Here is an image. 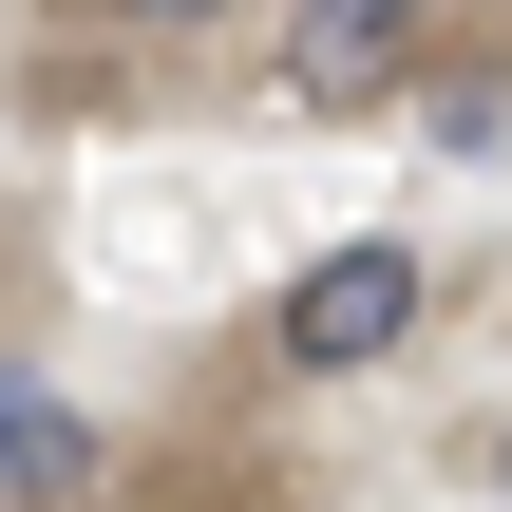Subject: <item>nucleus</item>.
<instances>
[{
  "label": "nucleus",
  "mask_w": 512,
  "mask_h": 512,
  "mask_svg": "<svg viewBox=\"0 0 512 512\" xmlns=\"http://www.w3.org/2000/svg\"><path fill=\"white\" fill-rule=\"evenodd\" d=\"M418 304H437V266L361 228V247H323V266L266 304V361H285V380H361V361H399V342H418Z\"/></svg>",
  "instance_id": "1"
},
{
  "label": "nucleus",
  "mask_w": 512,
  "mask_h": 512,
  "mask_svg": "<svg viewBox=\"0 0 512 512\" xmlns=\"http://www.w3.org/2000/svg\"><path fill=\"white\" fill-rule=\"evenodd\" d=\"M418 95H437V133H456V152H512V57H494V38H475V57H437Z\"/></svg>",
  "instance_id": "4"
},
{
  "label": "nucleus",
  "mask_w": 512,
  "mask_h": 512,
  "mask_svg": "<svg viewBox=\"0 0 512 512\" xmlns=\"http://www.w3.org/2000/svg\"><path fill=\"white\" fill-rule=\"evenodd\" d=\"M114 19H133V38H228L247 0H114Z\"/></svg>",
  "instance_id": "5"
},
{
  "label": "nucleus",
  "mask_w": 512,
  "mask_h": 512,
  "mask_svg": "<svg viewBox=\"0 0 512 512\" xmlns=\"http://www.w3.org/2000/svg\"><path fill=\"white\" fill-rule=\"evenodd\" d=\"M494 475H512V437H494Z\"/></svg>",
  "instance_id": "6"
},
{
  "label": "nucleus",
  "mask_w": 512,
  "mask_h": 512,
  "mask_svg": "<svg viewBox=\"0 0 512 512\" xmlns=\"http://www.w3.org/2000/svg\"><path fill=\"white\" fill-rule=\"evenodd\" d=\"M0 494L38 512V494H95V418L57 399V380H0Z\"/></svg>",
  "instance_id": "3"
},
{
  "label": "nucleus",
  "mask_w": 512,
  "mask_h": 512,
  "mask_svg": "<svg viewBox=\"0 0 512 512\" xmlns=\"http://www.w3.org/2000/svg\"><path fill=\"white\" fill-rule=\"evenodd\" d=\"M418 57H437V0H304L285 19V114H380V95H418Z\"/></svg>",
  "instance_id": "2"
}]
</instances>
